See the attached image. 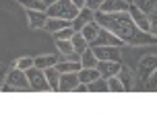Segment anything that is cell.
Masks as SVG:
<instances>
[{
    "label": "cell",
    "instance_id": "obj_26",
    "mask_svg": "<svg viewBox=\"0 0 157 123\" xmlns=\"http://www.w3.org/2000/svg\"><path fill=\"white\" fill-rule=\"evenodd\" d=\"M27 10H48L46 2L44 0H19Z\"/></svg>",
    "mask_w": 157,
    "mask_h": 123
},
{
    "label": "cell",
    "instance_id": "obj_2",
    "mask_svg": "<svg viewBox=\"0 0 157 123\" xmlns=\"http://www.w3.org/2000/svg\"><path fill=\"white\" fill-rule=\"evenodd\" d=\"M15 90H31L29 86V78L25 74V70L21 68H13L6 72V78L2 82V92H15Z\"/></svg>",
    "mask_w": 157,
    "mask_h": 123
},
{
    "label": "cell",
    "instance_id": "obj_23",
    "mask_svg": "<svg viewBox=\"0 0 157 123\" xmlns=\"http://www.w3.org/2000/svg\"><path fill=\"white\" fill-rule=\"evenodd\" d=\"M56 47H58V51H62L66 58L64 60H72V55H75V47H72L71 39H56Z\"/></svg>",
    "mask_w": 157,
    "mask_h": 123
},
{
    "label": "cell",
    "instance_id": "obj_6",
    "mask_svg": "<svg viewBox=\"0 0 157 123\" xmlns=\"http://www.w3.org/2000/svg\"><path fill=\"white\" fill-rule=\"evenodd\" d=\"M157 68V55H145L139 62V68H136V74L143 82H147V78L153 74V70Z\"/></svg>",
    "mask_w": 157,
    "mask_h": 123
},
{
    "label": "cell",
    "instance_id": "obj_15",
    "mask_svg": "<svg viewBox=\"0 0 157 123\" xmlns=\"http://www.w3.org/2000/svg\"><path fill=\"white\" fill-rule=\"evenodd\" d=\"M44 72H46V80H48V84H50V88L54 92H58L60 90V72H58V68L52 66V68H46Z\"/></svg>",
    "mask_w": 157,
    "mask_h": 123
},
{
    "label": "cell",
    "instance_id": "obj_12",
    "mask_svg": "<svg viewBox=\"0 0 157 123\" xmlns=\"http://www.w3.org/2000/svg\"><path fill=\"white\" fill-rule=\"evenodd\" d=\"M120 66H122V62H108V60H99L95 68L99 70L101 78H110V76H118V72H120Z\"/></svg>",
    "mask_w": 157,
    "mask_h": 123
},
{
    "label": "cell",
    "instance_id": "obj_34",
    "mask_svg": "<svg viewBox=\"0 0 157 123\" xmlns=\"http://www.w3.org/2000/svg\"><path fill=\"white\" fill-rule=\"evenodd\" d=\"M85 2H87V0H72V4H75L78 10H81V8H85Z\"/></svg>",
    "mask_w": 157,
    "mask_h": 123
},
{
    "label": "cell",
    "instance_id": "obj_1",
    "mask_svg": "<svg viewBox=\"0 0 157 123\" xmlns=\"http://www.w3.org/2000/svg\"><path fill=\"white\" fill-rule=\"evenodd\" d=\"M95 21L99 27L112 31L116 37H120L124 41V45H157V37H153L151 33L141 31L134 25L132 16L128 15V10L124 12H95Z\"/></svg>",
    "mask_w": 157,
    "mask_h": 123
},
{
    "label": "cell",
    "instance_id": "obj_10",
    "mask_svg": "<svg viewBox=\"0 0 157 123\" xmlns=\"http://www.w3.org/2000/svg\"><path fill=\"white\" fill-rule=\"evenodd\" d=\"M48 12L46 10H27V25L31 29H46Z\"/></svg>",
    "mask_w": 157,
    "mask_h": 123
},
{
    "label": "cell",
    "instance_id": "obj_30",
    "mask_svg": "<svg viewBox=\"0 0 157 123\" xmlns=\"http://www.w3.org/2000/svg\"><path fill=\"white\" fill-rule=\"evenodd\" d=\"M149 33L153 37H157V15H149Z\"/></svg>",
    "mask_w": 157,
    "mask_h": 123
},
{
    "label": "cell",
    "instance_id": "obj_8",
    "mask_svg": "<svg viewBox=\"0 0 157 123\" xmlns=\"http://www.w3.org/2000/svg\"><path fill=\"white\" fill-rule=\"evenodd\" d=\"M128 15L132 16L134 25H136L139 29L145 31V33H149V15H147V12H143L136 4H130V6H128Z\"/></svg>",
    "mask_w": 157,
    "mask_h": 123
},
{
    "label": "cell",
    "instance_id": "obj_18",
    "mask_svg": "<svg viewBox=\"0 0 157 123\" xmlns=\"http://www.w3.org/2000/svg\"><path fill=\"white\" fill-rule=\"evenodd\" d=\"M71 43H72V47H75V54H78V58H81V54L89 47V41L83 37L81 31H75V35L71 37Z\"/></svg>",
    "mask_w": 157,
    "mask_h": 123
},
{
    "label": "cell",
    "instance_id": "obj_32",
    "mask_svg": "<svg viewBox=\"0 0 157 123\" xmlns=\"http://www.w3.org/2000/svg\"><path fill=\"white\" fill-rule=\"evenodd\" d=\"M101 4H103V0H87V2H85V6L91 8L93 12H97V10L101 8Z\"/></svg>",
    "mask_w": 157,
    "mask_h": 123
},
{
    "label": "cell",
    "instance_id": "obj_21",
    "mask_svg": "<svg viewBox=\"0 0 157 123\" xmlns=\"http://www.w3.org/2000/svg\"><path fill=\"white\" fill-rule=\"evenodd\" d=\"M56 68H58V72H60V74H62V72H78V70L83 68V66H81V60H60L58 62V64H56Z\"/></svg>",
    "mask_w": 157,
    "mask_h": 123
},
{
    "label": "cell",
    "instance_id": "obj_22",
    "mask_svg": "<svg viewBox=\"0 0 157 123\" xmlns=\"http://www.w3.org/2000/svg\"><path fill=\"white\" fill-rule=\"evenodd\" d=\"M99 31H101V27L97 25V21H91L89 25H85V27L81 29V33H83V37H85L87 41H89V45H91V41L99 35Z\"/></svg>",
    "mask_w": 157,
    "mask_h": 123
},
{
    "label": "cell",
    "instance_id": "obj_25",
    "mask_svg": "<svg viewBox=\"0 0 157 123\" xmlns=\"http://www.w3.org/2000/svg\"><path fill=\"white\" fill-rule=\"evenodd\" d=\"M132 4H136V6L141 8L143 12H147V15H153L157 10V0H134Z\"/></svg>",
    "mask_w": 157,
    "mask_h": 123
},
{
    "label": "cell",
    "instance_id": "obj_27",
    "mask_svg": "<svg viewBox=\"0 0 157 123\" xmlns=\"http://www.w3.org/2000/svg\"><path fill=\"white\" fill-rule=\"evenodd\" d=\"M108 92H126L118 76H110L108 78Z\"/></svg>",
    "mask_w": 157,
    "mask_h": 123
},
{
    "label": "cell",
    "instance_id": "obj_28",
    "mask_svg": "<svg viewBox=\"0 0 157 123\" xmlns=\"http://www.w3.org/2000/svg\"><path fill=\"white\" fill-rule=\"evenodd\" d=\"M17 68H21V70H29L31 66H35V62H33V58H29V55H25V58H19L15 64Z\"/></svg>",
    "mask_w": 157,
    "mask_h": 123
},
{
    "label": "cell",
    "instance_id": "obj_35",
    "mask_svg": "<svg viewBox=\"0 0 157 123\" xmlns=\"http://www.w3.org/2000/svg\"><path fill=\"white\" fill-rule=\"evenodd\" d=\"M75 92H89V90H87V84H83V82H81V84L75 88Z\"/></svg>",
    "mask_w": 157,
    "mask_h": 123
},
{
    "label": "cell",
    "instance_id": "obj_17",
    "mask_svg": "<svg viewBox=\"0 0 157 123\" xmlns=\"http://www.w3.org/2000/svg\"><path fill=\"white\" fill-rule=\"evenodd\" d=\"M60 60H62V58H58V55H50V54H48V55H37V58H33V62H35V68H41V70L56 66Z\"/></svg>",
    "mask_w": 157,
    "mask_h": 123
},
{
    "label": "cell",
    "instance_id": "obj_37",
    "mask_svg": "<svg viewBox=\"0 0 157 123\" xmlns=\"http://www.w3.org/2000/svg\"><path fill=\"white\" fill-rule=\"evenodd\" d=\"M126 2H128V4H132V2H134V0H126Z\"/></svg>",
    "mask_w": 157,
    "mask_h": 123
},
{
    "label": "cell",
    "instance_id": "obj_4",
    "mask_svg": "<svg viewBox=\"0 0 157 123\" xmlns=\"http://www.w3.org/2000/svg\"><path fill=\"white\" fill-rule=\"evenodd\" d=\"M25 74H27V78H29V86H31V90H35V92L52 90L50 84H48V80H46V72H44L41 68L31 66L29 70H25Z\"/></svg>",
    "mask_w": 157,
    "mask_h": 123
},
{
    "label": "cell",
    "instance_id": "obj_16",
    "mask_svg": "<svg viewBox=\"0 0 157 123\" xmlns=\"http://www.w3.org/2000/svg\"><path fill=\"white\" fill-rule=\"evenodd\" d=\"M66 27H72V21H64V19H56V16H48L46 21V29L50 33H56V31L66 29Z\"/></svg>",
    "mask_w": 157,
    "mask_h": 123
},
{
    "label": "cell",
    "instance_id": "obj_36",
    "mask_svg": "<svg viewBox=\"0 0 157 123\" xmlns=\"http://www.w3.org/2000/svg\"><path fill=\"white\" fill-rule=\"evenodd\" d=\"M44 2H46V6H50V4H54L56 0H44Z\"/></svg>",
    "mask_w": 157,
    "mask_h": 123
},
{
    "label": "cell",
    "instance_id": "obj_5",
    "mask_svg": "<svg viewBox=\"0 0 157 123\" xmlns=\"http://www.w3.org/2000/svg\"><path fill=\"white\" fill-rule=\"evenodd\" d=\"M91 47V45H89ZM97 60H108V62H122V54H120V47L116 45H95L93 47Z\"/></svg>",
    "mask_w": 157,
    "mask_h": 123
},
{
    "label": "cell",
    "instance_id": "obj_13",
    "mask_svg": "<svg viewBox=\"0 0 157 123\" xmlns=\"http://www.w3.org/2000/svg\"><path fill=\"white\" fill-rule=\"evenodd\" d=\"M118 78H120V82H122V86H124L126 92H130L134 88V74L132 70L128 68V66H120V72H118Z\"/></svg>",
    "mask_w": 157,
    "mask_h": 123
},
{
    "label": "cell",
    "instance_id": "obj_11",
    "mask_svg": "<svg viewBox=\"0 0 157 123\" xmlns=\"http://www.w3.org/2000/svg\"><path fill=\"white\" fill-rule=\"evenodd\" d=\"M91 21H95V12L91 10V8H87V6L81 8V10H78V15L72 19V29H75V31H81L85 25L91 23Z\"/></svg>",
    "mask_w": 157,
    "mask_h": 123
},
{
    "label": "cell",
    "instance_id": "obj_9",
    "mask_svg": "<svg viewBox=\"0 0 157 123\" xmlns=\"http://www.w3.org/2000/svg\"><path fill=\"white\" fill-rule=\"evenodd\" d=\"M78 82V72H62L60 74V90L58 92H75Z\"/></svg>",
    "mask_w": 157,
    "mask_h": 123
},
{
    "label": "cell",
    "instance_id": "obj_31",
    "mask_svg": "<svg viewBox=\"0 0 157 123\" xmlns=\"http://www.w3.org/2000/svg\"><path fill=\"white\" fill-rule=\"evenodd\" d=\"M147 88H149V90H157V68L153 70V74L147 78Z\"/></svg>",
    "mask_w": 157,
    "mask_h": 123
},
{
    "label": "cell",
    "instance_id": "obj_3",
    "mask_svg": "<svg viewBox=\"0 0 157 123\" xmlns=\"http://www.w3.org/2000/svg\"><path fill=\"white\" fill-rule=\"evenodd\" d=\"M48 16H56V19H64V21H72L78 15V8L72 4V0H56L54 4L48 6Z\"/></svg>",
    "mask_w": 157,
    "mask_h": 123
},
{
    "label": "cell",
    "instance_id": "obj_20",
    "mask_svg": "<svg viewBox=\"0 0 157 123\" xmlns=\"http://www.w3.org/2000/svg\"><path fill=\"white\" fill-rule=\"evenodd\" d=\"M78 60H81V66H83V68H95L97 62H99V60H97V55H95V51H93V47H87L85 51L81 54Z\"/></svg>",
    "mask_w": 157,
    "mask_h": 123
},
{
    "label": "cell",
    "instance_id": "obj_7",
    "mask_svg": "<svg viewBox=\"0 0 157 123\" xmlns=\"http://www.w3.org/2000/svg\"><path fill=\"white\" fill-rule=\"evenodd\" d=\"M95 45H116V47H122V45H124V41H122L120 37H116L112 31H108V29H103V27H101L99 35L91 41V47H95Z\"/></svg>",
    "mask_w": 157,
    "mask_h": 123
},
{
    "label": "cell",
    "instance_id": "obj_24",
    "mask_svg": "<svg viewBox=\"0 0 157 123\" xmlns=\"http://www.w3.org/2000/svg\"><path fill=\"white\" fill-rule=\"evenodd\" d=\"M87 90L89 92H108V78H97L93 82H89L87 84Z\"/></svg>",
    "mask_w": 157,
    "mask_h": 123
},
{
    "label": "cell",
    "instance_id": "obj_19",
    "mask_svg": "<svg viewBox=\"0 0 157 123\" xmlns=\"http://www.w3.org/2000/svg\"><path fill=\"white\" fill-rule=\"evenodd\" d=\"M99 76L101 74H99L97 68H81L78 70V82H83V84H89V82L97 80Z\"/></svg>",
    "mask_w": 157,
    "mask_h": 123
},
{
    "label": "cell",
    "instance_id": "obj_33",
    "mask_svg": "<svg viewBox=\"0 0 157 123\" xmlns=\"http://www.w3.org/2000/svg\"><path fill=\"white\" fill-rule=\"evenodd\" d=\"M6 66H4V64H2V62H0V84H2V82H4V78H6Z\"/></svg>",
    "mask_w": 157,
    "mask_h": 123
},
{
    "label": "cell",
    "instance_id": "obj_29",
    "mask_svg": "<svg viewBox=\"0 0 157 123\" xmlns=\"http://www.w3.org/2000/svg\"><path fill=\"white\" fill-rule=\"evenodd\" d=\"M52 35H54V39H71L75 35V29L66 27V29H60V31H56V33H52Z\"/></svg>",
    "mask_w": 157,
    "mask_h": 123
},
{
    "label": "cell",
    "instance_id": "obj_14",
    "mask_svg": "<svg viewBox=\"0 0 157 123\" xmlns=\"http://www.w3.org/2000/svg\"><path fill=\"white\" fill-rule=\"evenodd\" d=\"M128 2L126 0H103L101 4V12H124V10H128Z\"/></svg>",
    "mask_w": 157,
    "mask_h": 123
}]
</instances>
